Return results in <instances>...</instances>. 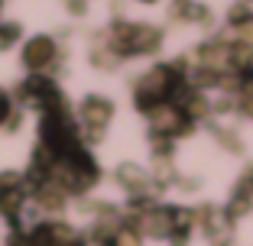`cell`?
<instances>
[{"mask_svg":"<svg viewBox=\"0 0 253 246\" xmlns=\"http://www.w3.org/2000/svg\"><path fill=\"white\" fill-rule=\"evenodd\" d=\"M107 117H111V104L107 101H97V97H91L88 104H84V110H82V120L88 123V127H104L107 123Z\"/></svg>","mask_w":253,"mask_h":246,"instance_id":"1","label":"cell"},{"mask_svg":"<svg viewBox=\"0 0 253 246\" xmlns=\"http://www.w3.org/2000/svg\"><path fill=\"white\" fill-rule=\"evenodd\" d=\"M49 59H52V42H49V39H33L30 49H26V62H30L33 68H39Z\"/></svg>","mask_w":253,"mask_h":246,"instance_id":"2","label":"cell"},{"mask_svg":"<svg viewBox=\"0 0 253 246\" xmlns=\"http://www.w3.org/2000/svg\"><path fill=\"white\" fill-rule=\"evenodd\" d=\"M114 246H140V240H136L133 230H124V227H120V230L114 233Z\"/></svg>","mask_w":253,"mask_h":246,"instance_id":"3","label":"cell"},{"mask_svg":"<svg viewBox=\"0 0 253 246\" xmlns=\"http://www.w3.org/2000/svg\"><path fill=\"white\" fill-rule=\"evenodd\" d=\"M7 117V94H3V91H0V120Z\"/></svg>","mask_w":253,"mask_h":246,"instance_id":"4","label":"cell"}]
</instances>
